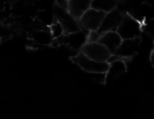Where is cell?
Wrapping results in <instances>:
<instances>
[{
	"instance_id": "9a60e30c",
	"label": "cell",
	"mask_w": 154,
	"mask_h": 119,
	"mask_svg": "<svg viewBox=\"0 0 154 119\" xmlns=\"http://www.w3.org/2000/svg\"><path fill=\"white\" fill-rule=\"evenodd\" d=\"M92 80L98 84H106V72H95L88 73Z\"/></svg>"
},
{
	"instance_id": "5b68a950",
	"label": "cell",
	"mask_w": 154,
	"mask_h": 119,
	"mask_svg": "<svg viewBox=\"0 0 154 119\" xmlns=\"http://www.w3.org/2000/svg\"><path fill=\"white\" fill-rule=\"evenodd\" d=\"M80 52L89 58L99 62H107L112 55L110 51L98 42H87L82 48Z\"/></svg>"
},
{
	"instance_id": "4fadbf2b",
	"label": "cell",
	"mask_w": 154,
	"mask_h": 119,
	"mask_svg": "<svg viewBox=\"0 0 154 119\" xmlns=\"http://www.w3.org/2000/svg\"><path fill=\"white\" fill-rule=\"evenodd\" d=\"M34 40L40 44L49 45L51 43L54 38L52 36L51 32L45 30H38L34 33Z\"/></svg>"
},
{
	"instance_id": "d6986e66",
	"label": "cell",
	"mask_w": 154,
	"mask_h": 119,
	"mask_svg": "<svg viewBox=\"0 0 154 119\" xmlns=\"http://www.w3.org/2000/svg\"><path fill=\"white\" fill-rule=\"evenodd\" d=\"M151 61L152 62V64L154 66V50L152 51L151 56Z\"/></svg>"
},
{
	"instance_id": "5bb4252c",
	"label": "cell",
	"mask_w": 154,
	"mask_h": 119,
	"mask_svg": "<svg viewBox=\"0 0 154 119\" xmlns=\"http://www.w3.org/2000/svg\"><path fill=\"white\" fill-rule=\"evenodd\" d=\"M50 32L54 39H57L65 35L63 26L58 21L56 20L50 26Z\"/></svg>"
},
{
	"instance_id": "9c48e42d",
	"label": "cell",
	"mask_w": 154,
	"mask_h": 119,
	"mask_svg": "<svg viewBox=\"0 0 154 119\" xmlns=\"http://www.w3.org/2000/svg\"><path fill=\"white\" fill-rule=\"evenodd\" d=\"M127 67L124 60H117L110 63L106 72V84H110L122 77L126 72Z\"/></svg>"
},
{
	"instance_id": "7a4b0ae2",
	"label": "cell",
	"mask_w": 154,
	"mask_h": 119,
	"mask_svg": "<svg viewBox=\"0 0 154 119\" xmlns=\"http://www.w3.org/2000/svg\"><path fill=\"white\" fill-rule=\"evenodd\" d=\"M106 13L90 8L78 21L81 28L88 31H96L100 28Z\"/></svg>"
},
{
	"instance_id": "ffe728a7",
	"label": "cell",
	"mask_w": 154,
	"mask_h": 119,
	"mask_svg": "<svg viewBox=\"0 0 154 119\" xmlns=\"http://www.w3.org/2000/svg\"><path fill=\"white\" fill-rule=\"evenodd\" d=\"M118 1V0H117ZM119 1H124V0H119Z\"/></svg>"
},
{
	"instance_id": "ac0fdd59",
	"label": "cell",
	"mask_w": 154,
	"mask_h": 119,
	"mask_svg": "<svg viewBox=\"0 0 154 119\" xmlns=\"http://www.w3.org/2000/svg\"><path fill=\"white\" fill-rule=\"evenodd\" d=\"M56 4L60 8L68 10L69 8V0H55Z\"/></svg>"
},
{
	"instance_id": "ba28073f",
	"label": "cell",
	"mask_w": 154,
	"mask_h": 119,
	"mask_svg": "<svg viewBox=\"0 0 154 119\" xmlns=\"http://www.w3.org/2000/svg\"><path fill=\"white\" fill-rule=\"evenodd\" d=\"M140 43V37L123 39L113 54L117 56L121 60L130 59L137 53Z\"/></svg>"
},
{
	"instance_id": "8992f818",
	"label": "cell",
	"mask_w": 154,
	"mask_h": 119,
	"mask_svg": "<svg viewBox=\"0 0 154 119\" xmlns=\"http://www.w3.org/2000/svg\"><path fill=\"white\" fill-rule=\"evenodd\" d=\"M89 32L90 31L81 28L80 30L64 35L62 41L69 48L80 52L82 48L88 42Z\"/></svg>"
},
{
	"instance_id": "3957f363",
	"label": "cell",
	"mask_w": 154,
	"mask_h": 119,
	"mask_svg": "<svg viewBox=\"0 0 154 119\" xmlns=\"http://www.w3.org/2000/svg\"><path fill=\"white\" fill-rule=\"evenodd\" d=\"M122 39L139 37L141 33L140 23L129 14H125L117 30Z\"/></svg>"
},
{
	"instance_id": "6da1fadb",
	"label": "cell",
	"mask_w": 154,
	"mask_h": 119,
	"mask_svg": "<svg viewBox=\"0 0 154 119\" xmlns=\"http://www.w3.org/2000/svg\"><path fill=\"white\" fill-rule=\"evenodd\" d=\"M71 61L86 73L107 72L110 64L108 62H99L91 59L79 52L75 56L70 58Z\"/></svg>"
},
{
	"instance_id": "52a82bcc",
	"label": "cell",
	"mask_w": 154,
	"mask_h": 119,
	"mask_svg": "<svg viewBox=\"0 0 154 119\" xmlns=\"http://www.w3.org/2000/svg\"><path fill=\"white\" fill-rule=\"evenodd\" d=\"M123 16L124 15L121 12L116 8L106 13L97 32L101 36L103 33L108 32L117 31L122 20Z\"/></svg>"
},
{
	"instance_id": "2e32d148",
	"label": "cell",
	"mask_w": 154,
	"mask_h": 119,
	"mask_svg": "<svg viewBox=\"0 0 154 119\" xmlns=\"http://www.w3.org/2000/svg\"><path fill=\"white\" fill-rule=\"evenodd\" d=\"M145 29L146 33L154 39V19L148 21L145 25Z\"/></svg>"
},
{
	"instance_id": "30bf717a",
	"label": "cell",
	"mask_w": 154,
	"mask_h": 119,
	"mask_svg": "<svg viewBox=\"0 0 154 119\" xmlns=\"http://www.w3.org/2000/svg\"><path fill=\"white\" fill-rule=\"evenodd\" d=\"M122 39L117 31H111L103 33L98 42L104 45L113 54L121 45Z\"/></svg>"
},
{
	"instance_id": "8fae6325",
	"label": "cell",
	"mask_w": 154,
	"mask_h": 119,
	"mask_svg": "<svg viewBox=\"0 0 154 119\" xmlns=\"http://www.w3.org/2000/svg\"><path fill=\"white\" fill-rule=\"evenodd\" d=\"M92 0H69L68 11L77 21L91 7Z\"/></svg>"
},
{
	"instance_id": "e0dca14e",
	"label": "cell",
	"mask_w": 154,
	"mask_h": 119,
	"mask_svg": "<svg viewBox=\"0 0 154 119\" xmlns=\"http://www.w3.org/2000/svg\"><path fill=\"white\" fill-rule=\"evenodd\" d=\"M101 35L98 33L97 30L96 31H90L88 37V42H98Z\"/></svg>"
},
{
	"instance_id": "7c38bea8",
	"label": "cell",
	"mask_w": 154,
	"mask_h": 119,
	"mask_svg": "<svg viewBox=\"0 0 154 119\" xmlns=\"http://www.w3.org/2000/svg\"><path fill=\"white\" fill-rule=\"evenodd\" d=\"M117 5V0H92L91 7L106 13L115 10Z\"/></svg>"
},
{
	"instance_id": "277c9868",
	"label": "cell",
	"mask_w": 154,
	"mask_h": 119,
	"mask_svg": "<svg viewBox=\"0 0 154 119\" xmlns=\"http://www.w3.org/2000/svg\"><path fill=\"white\" fill-rule=\"evenodd\" d=\"M54 13L56 20L60 22L63 26L65 35L81 30L79 22L70 14L68 10L60 8L55 4Z\"/></svg>"
}]
</instances>
